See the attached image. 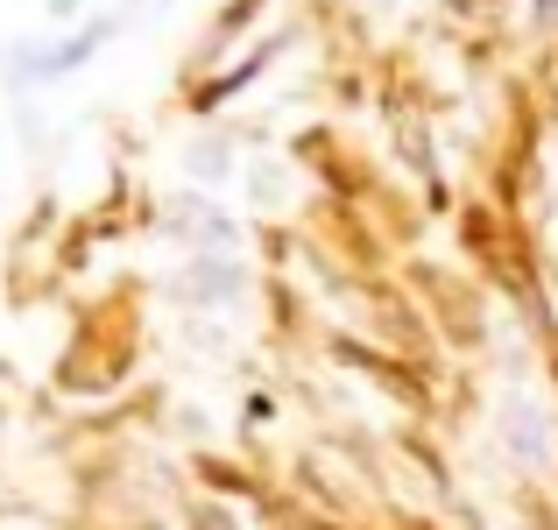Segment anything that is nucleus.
Here are the masks:
<instances>
[{
    "instance_id": "1",
    "label": "nucleus",
    "mask_w": 558,
    "mask_h": 530,
    "mask_svg": "<svg viewBox=\"0 0 558 530\" xmlns=\"http://www.w3.org/2000/svg\"><path fill=\"white\" fill-rule=\"evenodd\" d=\"M170 298L191 304V312H241L255 298V269L241 255H227V248H205V255H191L170 276Z\"/></svg>"
},
{
    "instance_id": "2",
    "label": "nucleus",
    "mask_w": 558,
    "mask_h": 530,
    "mask_svg": "<svg viewBox=\"0 0 558 530\" xmlns=\"http://www.w3.org/2000/svg\"><path fill=\"white\" fill-rule=\"evenodd\" d=\"M495 446H502L517 467H551L558 460V418H551L545 396L509 389L502 403H495Z\"/></svg>"
},
{
    "instance_id": "3",
    "label": "nucleus",
    "mask_w": 558,
    "mask_h": 530,
    "mask_svg": "<svg viewBox=\"0 0 558 530\" xmlns=\"http://www.w3.org/2000/svg\"><path fill=\"white\" fill-rule=\"evenodd\" d=\"M156 227L170 233L178 248H191V255H205V248H227V255H241V219L227 213V205H213L205 191H178V198L156 213Z\"/></svg>"
},
{
    "instance_id": "4",
    "label": "nucleus",
    "mask_w": 558,
    "mask_h": 530,
    "mask_svg": "<svg viewBox=\"0 0 558 530\" xmlns=\"http://www.w3.org/2000/svg\"><path fill=\"white\" fill-rule=\"evenodd\" d=\"M241 191H247L255 213H298L304 205V177H298V164H283V156H247Z\"/></svg>"
},
{
    "instance_id": "5",
    "label": "nucleus",
    "mask_w": 558,
    "mask_h": 530,
    "mask_svg": "<svg viewBox=\"0 0 558 530\" xmlns=\"http://www.w3.org/2000/svg\"><path fill=\"white\" fill-rule=\"evenodd\" d=\"M233 170H241V156H233V135L205 128V135L184 142V177H191V184H227Z\"/></svg>"
},
{
    "instance_id": "6",
    "label": "nucleus",
    "mask_w": 558,
    "mask_h": 530,
    "mask_svg": "<svg viewBox=\"0 0 558 530\" xmlns=\"http://www.w3.org/2000/svg\"><path fill=\"white\" fill-rule=\"evenodd\" d=\"M43 14H50L57 28H71V22H78V14H85V0H43Z\"/></svg>"
},
{
    "instance_id": "7",
    "label": "nucleus",
    "mask_w": 558,
    "mask_h": 530,
    "mask_svg": "<svg viewBox=\"0 0 558 530\" xmlns=\"http://www.w3.org/2000/svg\"><path fill=\"white\" fill-rule=\"evenodd\" d=\"M531 28H558V0H531Z\"/></svg>"
},
{
    "instance_id": "8",
    "label": "nucleus",
    "mask_w": 558,
    "mask_h": 530,
    "mask_svg": "<svg viewBox=\"0 0 558 530\" xmlns=\"http://www.w3.org/2000/svg\"><path fill=\"white\" fill-rule=\"evenodd\" d=\"M375 8H417V0H375Z\"/></svg>"
}]
</instances>
